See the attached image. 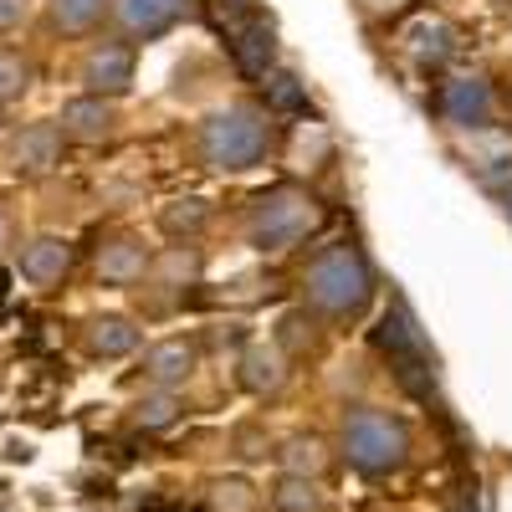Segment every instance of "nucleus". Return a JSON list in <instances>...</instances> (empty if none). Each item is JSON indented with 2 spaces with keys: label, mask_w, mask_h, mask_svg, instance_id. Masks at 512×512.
<instances>
[{
  "label": "nucleus",
  "mask_w": 512,
  "mask_h": 512,
  "mask_svg": "<svg viewBox=\"0 0 512 512\" xmlns=\"http://www.w3.org/2000/svg\"><path fill=\"white\" fill-rule=\"evenodd\" d=\"M308 297L313 308L333 313V318H354L369 308L374 297V277H369V262L354 251V246H333L323 251L318 262L308 267Z\"/></svg>",
  "instance_id": "nucleus-1"
},
{
  "label": "nucleus",
  "mask_w": 512,
  "mask_h": 512,
  "mask_svg": "<svg viewBox=\"0 0 512 512\" xmlns=\"http://www.w3.org/2000/svg\"><path fill=\"white\" fill-rule=\"evenodd\" d=\"M323 221V210L308 190L297 185H277L251 205V246L256 251H287L297 241H308Z\"/></svg>",
  "instance_id": "nucleus-2"
},
{
  "label": "nucleus",
  "mask_w": 512,
  "mask_h": 512,
  "mask_svg": "<svg viewBox=\"0 0 512 512\" xmlns=\"http://www.w3.org/2000/svg\"><path fill=\"white\" fill-rule=\"evenodd\" d=\"M267 139H272V128H267V113L262 108H226L205 123V134H200V149L205 159L216 164V169H231V175H241V169L251 164H262L267 154Z\"/></svg>",
  "instance_id": "nucleus-3"
},
{
  "label": "nucleus",
  "mask_w": 512,
  "mask_h": 512,
  "mask_svg": "<svg viewBox=\"0 0 512 512\" xmlns=\"http://www.w3.org/2000/svg\"><path fill=\"white\" fill-rule=\"evenodd\" d=\"M344 451L364 477H390L410 456V431H405V420L384 415V410H354L344 425Z\"/></svg>",
  "instance_id": "nucleus-4"
},
{
  "label": "nucleus",
  "mask_w": 512,
  "mask_h": 512,
  "mask_svg": "<svg viewBox=\"0 0 512 512\" xmlns=\"http://www.w3.org/2000/svg\"><path fill=\"white\" fill-rule=\"evenodd\" d=\"M374 349L390 359L395 379L405 384L415 400H431V359H425V344H420V333H415L405 303H390V313L374 323Z\"/></svg>",
  "instance_id": "nucleus-5"
},
{
  "label": "nucleus",
  "mask_w": 512,
  "mask_h": 512,
  "mask_svg": "<svg viewBox=\"0 0 512 512\" xmlns=\"http://www.w3.org/2000/svg\"><path fill=\"white\" fill-rule=\"evenodd\" d=\"M226 41H231V57H236V67L246 72V77H267L272 72V57H277V31H272V21L267 16H241L231 31H226Z\"/></svg>",
  "instance_id": "nucleus-6"
},
{
  "label": "nucleus",
  "mask_w": 512,
  "mask_h": 512,
  "mask_svg": "<svg viewBox=\"0 0 512 512\" xmlns=\"http://www.w3.org/2000/svg\"><path fill=\"white\" fill-rule=\"evenodd\" d=\"M441 113L456 123V128H487L492 123V88L482 77H456L446 82V93H441Z\"/></svg>",
  "instance_id": "nucleus-7"
},
{
  "label": "nucleus",
  "mask_w": 512,
  "mask_h": 512,
  "mask_svg": "<svg viewBox=\"0 0 512 512\" xmlns=\"http://www.w3.org/2000/svg\"><path fill=\"white\" fill-rule=\"evenodd\" d=\"M11 159H16L21 175H47V169L62 159V134H57L52 123H31V128H21Z\"/></svg>",
  "instance_id": "nucleus-8"
},
{
  "label": "nucleus",
  "mask_w": 512,
  "mask_h": 512,
  "mask_svg": "<svg viewBox=\"0 0 512 512\" xmlns=\"http://www.w3.org/2000/svg\"><path fill=\"white\" fill-rule=\"evenodd\" d=\"M190 0H118V21L134 36H159L185 16Z\"/></svg>",
  "instance_id": "nucleus-9"
},
{
  "label": "nucleus",
  "mask_w": 512,
  "mask_h": 512,
  "mask_svg": "<svg viewBox=\"0 0 512 512\" xmlns=\"http://www.w3.org/2000/svg\"><path fill=\"white\" fill-rule=\"evenodd\" d=\"M88 88L103 98V93H128V82H134V52L128 47H98L88 57Z\"/></svg>",
  "instance_id": "nucleus-10"
},
{
  "label": "nucleus",
  "mask_w": 512,
  "mask_h": 512,
  "mask_svg": "<svg viewBox=\"0 0 512 512\" xmlns=\"http://www.w3.org/2000/svg\"><path fill=\"white\" fill-rule=\"evenodd\" d=\"M67 267H72V251H67V241H57V236H36L26 251H21V277H31V282H62L67 277Z\"/></svg>",
  "instance_id": "nucleus-11"
},
{
  "label": "nucleus",
  "mask_w": 512,
  "mask_h": 512,
  "mask_svg": "<svg viewBox=\"0 0 512 512\" xmlns=\"http://www.w3.org/2000/svg\"><path fill=\"white\" fill-rule=\"evenodd\" d=\"M62 128H67L72 139L98 144V139H108L113 113H108V103H103V98H77V103H67V108H62Z\"/></svg>",
  "instance_id": "nucleus-12"
},
{
  "label": "nucleus",
  "mask_w": 512,
  "mask_h": 512,
  "mask_svg": "<svg viewBox=\"0 0 512 512\" xmlns=\"http://www.w3.org/2000/svg\"><path fill=\"white\" fill-rule=\"evenodd\" d=\"M144 267H149V256H144L139 241H113V246H103V256H98L103 282H118V287H123V282H139Z\"/></svg>",
  "instance_id": "nucleus-13"
},
{
  "label": "nucleus",
  "mask_w": 512,
  "mask_h": 512,
  "mask_svg": "<svg viewBox=\"0 0 512 512\" xmlns=\"http://www.w3.org/2000/svg\"><path fill=\"white\" fill-rule=\"evenodd\" d=\"M88 338H93V349H98L103 359H123V354L139 349V328L128 323V318H98Z\"/></svg>",
  "instance_id": "nucleus-14"
},
{
  "label": "nucleus",
  "mask_w": 512,
  "mask_h": 512,
  "mask_svg": "<svg viewBox=\"0 0 512 512\" xmlns=\"http://www.w3.org/2000/svg\"><path fill=\"white\" fill-rule=\"evenodd\" d=\"M241 384H246L251 395L277 390V384H282V359L272 349H246L241 354Z\"/></svg>",
  "instance_id": "nucleus-15"
},
{
  "label": "nucleus",
  "mask_w": 512,
  "mask_h": 512,
  "mask_svg": "<svg viewBox=\"0 0 512 512\" xmlns=\"http://www.w3.org/2000/svg\"><path fill=\"white\" fill-rule=\"evenodd\" d=\"M190 369H195V349L190 344H159L149 354V379L154 384H180V379H190Z\"/></svg>",
  "instance_id": "nucleus-16"
},
{
  "label": "nucleus",
  "mask_w": 512,
  "mask_h": 512,
  "mask_svg": "<svg viewBox=\"0 0 512 512\" xmlns=\"http://www.w3.org/2000/svg\"><path fill=\"white\" fill-rule=\"evenodd\" d=\"M103 6L108 0H52V16L62 31H88L103 21Z\"/></svg>",
  "instance_id": "nucleus-17"
},
{
  "label": "nucleus",
  "mask_w": 512,
  "mask_h": 512,
  "mask_svg": "<svg viewBox=\"0 0 512 512\" xmlns=\"http://www.w3.org/2000/svg\"><path fill=\"white\" fill-rule=\"evenodd\" d=\"M272 507L277 512H318V487L308 477H282L272 492Z\"/></svg>",
  "instance_id": "nucleus-18"
},
{
  "label": "nucleus",
  "mask_w": 512,
  "mask_h": 512,
  "mask_svg": "<svg viewBox=\"0 0 512 512\" xmlns=\"http://www.w3.org/2000/svg\"><path fill=\"white\" fill-rule=\"evenodd\" d=\"M451 26H441V21H420L415 26V52H420V62H446L451 57Z\"/></svg>",
  "instance_id": "nucleus-19"
},
{
  "label": "nucleus",
  "mask_w": 512,
  "mask_h": 512,
  "mask_svg": "<svg viewBox=\"0 0 512 512\" xmlns=\"http://www.w3.org/2000/svg\"><path fill=\"white\" fill-rule=\"evenodd\" d=\"M267 103L277 108V113H308V98H303V88H297V77H272L267 82Z\"/></svg>",
  "instance_id": "nucleus-20"
},
{
  "label": "nucleus",
  "mask_w": 512,
  "mask_h": 512,
  "mask_svg": "<svg viewBox=\"0 0 512 512\" xmlns=\"http://www.w3.org/2000/svg\"><path fill=\"white\" fill-rule=\"evenodd\" d=\"M175 415H180V405L169 395H149L139 405V425H144V431H164V425H175Z\"/></svg>",
  "instance_id": "nucleus-21"
},
{
  "label": "nucleus",
  "mask_w": 512,
  "mask_h": 512,
  "mask_svg": "<svg viewBox=\"0 0 512 512\" xmlns=\"http://www.w3.org/2000/svg\"><path fill=\"white\" fill-rule=\"evenodd\" d=\"M200 226H205V205L200 200H180V205L164 210V231H175V236L180 231H200Z\"/></svg>",
  "instance_id": "nucleus-22"
},
{
  "label": "nucleus",
  "mask_w": 512,
  "mask_h": 512,
  "mask_svg": "<svg viewBox=\"0 0 512 512\" xmlns=\"http://www.w3.org/2000/svg\"><path fill=\"white\" fill-rule=\"evenodd\" d=\"M21 88H26V62L16 52H0V103L21 98Z\"/></svg>",
  "instance_id": "nucleus-23"
},
{
  "label": "nucleus",
  "mask_w": 512,
  "mask_h": 512,
  "mask_svg": "<svg viewBox=\"0 0 512 512\" xmlns=\"http://www.w3.org/2000/svg\"><path fill=\"white\" fill-rule=\"evenodd\" d=\"M282 456H287V466H297V472H323V446L318 441H292Z\"/></svg>",
  "instance_id": "nucleus-24"
},
{
  "label": "nucleus",
  "mask_w": 512,
  "mask_h": 512,
  "mask_svg": "<svg viewBox=\"0 0 512 512\" xmlns=\"http://www.w3.org/2000/svg\"><path fill=\"white\" fill-rule=\"evenodd\" d=\"M26 16V0H0V31H11Z\"/></svg>",
  "instance_id": "nucleus-25"
},
{
  "label": "nucleus",
  "mask_w": 512,
  "mask_h": 512,
  "mask_svg": "<svg viewBox=\"0 0 512 512\" xmlns=\"http://www.w3.org/2000/svg\"><path fill=\"white\" fill-rule=\"evenodd\" d=\"M451 512H482V497H477V492H461Z\"/></svg>",
  "instance_id": "nucleus-26"
},
{
  "label": "nucleus",
  "mask_w": 512,
  "mask_h": 512,
  "mask_svg": "<svg viewBox=\"0 0 512 512\" xmlns=\"http://www.w3.org/2000/svg\"><path fill=\"white\" fill-rule=\"evenodd\" d=\"M502 210H507V221H512V185H502Z\"/></svg>",
  "instance_id": "nucleus-27"
},
{
  "label": "nucleus",
  "mask_w": 512,
  "mask_h": 512,
  "mask_svg": "<svg viewBox=\"0 0 512 512\" xmlns=\"http://www.w3.org/2000/svg\"><path fill=\"white\" fill-rule=\"evenodd\" d=\"M374 6H400V0H374Z\"/></svg>",
  "instance_id": "nucleus-28"
}]
</instances>
